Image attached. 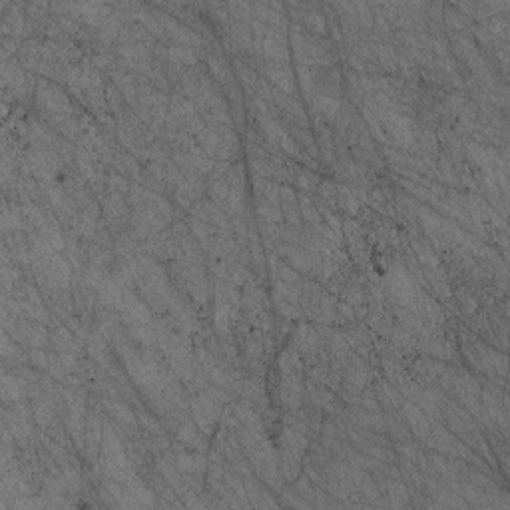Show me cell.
Segmentation results:
<instances>
[{
  "label": "cell",
  "mask_w": 510,
  "mask_h": 510,
  "mask_svg": "<svg viewBox=\"0 0 510 510\" xmlns=\"http://www.w3.org/2000/svg\"><path fill=\"white\" fill-rule=\"evenodd\" d=\"M180 466L182 468H186V470H193V472H200V470H204V461L200 459V457H180Z\"/></svg>",
  "instance_id": "cell-4"
},
{
  "label": "cell",
  "mask_w": 510,
  "mask_h": 510,
  "mask_svg": "<svg viewBox=\"0 0 510 510\" xmlns=\"http://www.w3.org/2000/svg\"><path fill=\"white\" fill-rule=\"evenodd\" d=\"M172 58L178 62H193V54L186 50V48H174L172 50Z\"/></svg>",
  "instance_id": "cell-5"
},
{
  "label": "cell",
  "mask_w": 510,
  "mask_h": 510,
  "mask_svg": "<svg viewBox=\"0 0 510 510\" xmlns=\"http://www.w3.org/2000/svg\"><path fill=\"white\" fill-rule=\"evenodd\" d=\"M269 76H271V80L277 84L279 88H283V90H287V92H291L293 90V76H291V72H287L285 68H273L269 70Z\"/></svg>",
  "instance_id": "cell-2"
},
{
  "label": "cell",
  "mask_w": 510,
  "mask_h": 510,
  "mask_svg": "<svg viewBox=\"0 0 510 510\" xmlns=\"http://www.w3.org/2000/svg\"><path fill=\"white\" fill-rule=\"evenodd\" d=\"M385 124H387V128H389V132L393 134L394 138L399 139V141H403V144H407V141H411L413 139V130H411V122L407 120V118L403 116H387L385 120Z\"/></svg>",
  "instance_id": "cell-1"
},
{
  "label": "cell",
  "mask_w": 510,
  "mask_h": 510,
  "mask_svg": "<svg viewBox=\"0 0 510 510\" xmlns=\"http://www.w3.org/2000/svg\"><path fill=\"white\" fill-rule=\"evenodd\" d=\"M317 106H319V110L325 112L329 118H333L337 114V110H339L337 100H333V98H329V96H321V98L317 100Z\"/></svg>",
  "instance_id": "cell-3"
}]
</instances>
